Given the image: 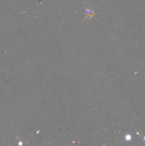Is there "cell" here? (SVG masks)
<instances>
[{
    "instance_id": "6da1fadb",
    "label": "cell",
    "mask_w": 145,
    "mask_h": 146,
    "mask_svg": "<svg viewBox=\"0 0 145 146\" xmlns=\"http://www.w3.org/2000/svg\"><path fill=\"white\" fill-rule=\"evenodd\" d=\"M86 11L88 12V14H87V17H86V18H91V17L94 15V14H95V12H94V11H92L91 9H86Z\"/></svg>"
}]
</instances>
